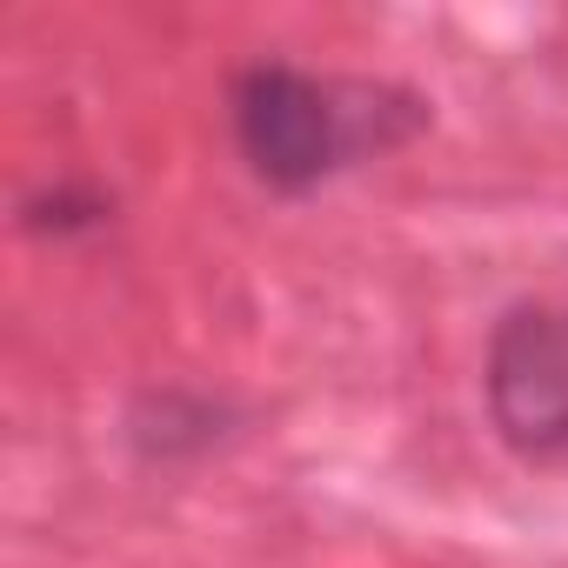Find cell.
Here are the masks:
<instances>
[{
    "instance_id": "cell-2",
    "label": "cell",
    "mask_w": 568,
    "mask_h": 568,
    "mask_svg": "<svg viewBox=\"0 0 568 568\" xmlns=\"http://www.w3.org/2000/svg\"><path fill=\"white\" fill-rule=\"evenodd\" d=\"M488 402L515 448H568V315L521 308L501 322L488 355Z\"/></svg>"
},
{
    "instance_id": "cell-1",
    "label": "cell",
    "mask_w": 568,
    "mask_h": 568,
    "mask_svg": "<svg viewBox=\"0 0 568 568\" xmlns=\"http://www.w3.org/2000/svg\"><path fill=\"white\" fill-rule=\"evenodd\" d=\"M234 134L261 181L308 187L355 148V114L328 81H308L295 68H247L234 88Z\"/></svg>"
}]
</instances>
